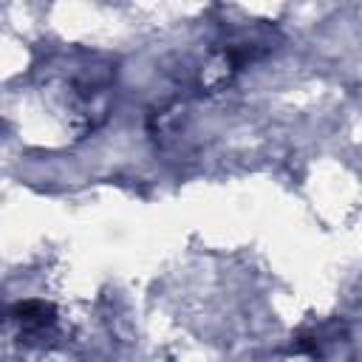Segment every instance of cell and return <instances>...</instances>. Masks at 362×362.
<instances>
[{"label":"cell","instance_id":"1","mask_svg":"<svg viewBox=\"0 0 362 362\" xmlns=\"http://www.w3.org/2000/svg\"><path fill=\"white\" fill-rule=\"evenodd\" d=\"M0 320H11L20 328V337L25 342H31V339L45 337L54 328L57 311L45 300H23V303H14L8 308L0 305Z\"/></svg>","mask_w":362,"mask_h":362}]
</instances>
